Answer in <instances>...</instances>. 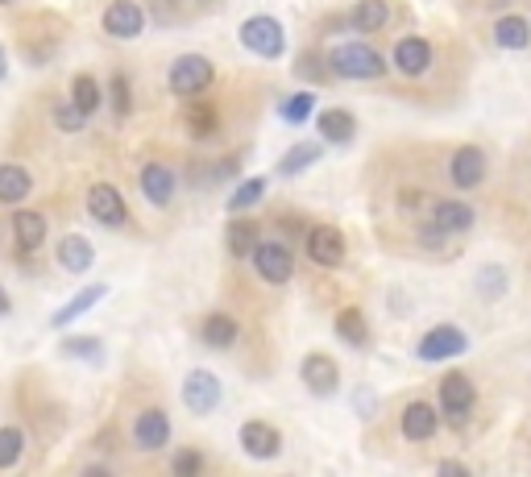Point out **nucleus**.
<instances>
[{
	"mask_svg": "<svg viewBox=\"0 0 531 477\" xmlns=\"http://www.w3.org/2000/svg\"><path fill=\"white\" fill-rule=\"evenodd\" d=\"M469 349V336L457 328V324H436L424 332V341H419L415 357L419 361H449V357H461Z\"/></svg>",
	"mask_w": 531,
	"mask_h": 477,
	"instance_id": "obj_7",
	"label": "nucleus"
},
{
	"mask_svg": "<svg viewBox=\"0 0 531 477\" xmlns=\"http://www.w3.org/2000/svg\"><path fill=\"white\" fill-rule=\"evenodd\" d=\"M478 291H482L486 299L507 295V270H502V266H482V270H478Z\"/></svg>",
	"mask_w": 531,
	"mask_h": 477,
	"instance_id": "obj_35",
	"label": "nucleus"
},
{
	"mask_svg": "<svg viewBox=\"0 0 531 477\" xmlns=\"http://www.w3.org/2000/svg\"><path fill=\"white\" fill-rule=\"evenodd\" d=\"M432 224H436L444 237L469 233L473 229V208L461 204V200H440V204H432Z\"/></svg>",
	"mask_w": 531,
	"mask_h": 477,
	"instance_id": "obj_21",
	"label": "nucleus"
},
{
	"mask_svg": "<svg viewBox=\"0 0 531 477\" xmlns=\"http://www.w3.org/2000/svg\"><path fill=\"white\" fill-rule=\"evenodd\" d=\"M54 254H59V266H63L67 274H88V270L96 266V245H92L88 237H79V233H67Z\"/></svg>",
	"mask_w": 531,
	"mask_h": 477,
	"instance_id": "obj_18",
	"label": "nucleus"
},
{
	"mask_svg": "<svg viewBox=\"0 0 531 477\" xmlns=\"http://www.w3.org/2000/svg\"><path fill=\"white\" fill-rule=\"evenodd\" d=\"M245 457L254 461H274L278 453H283V432H278L274 424H266V419H249V424H241L237 432Z\"/></svg>",
	"mask_w": 531,
	"mask_h": 477,
	"instance_id": "obj_10",
	"label": "nucleus"
},
{
	"mask_svg": "<svg viewBox=\"0 0 531 477\" xmlns=\"http://www.w3.org/2000/svg\"><path fill=\"white\" fill-rule=\"evenodd\" d=\"M436 469H440V473H465V465H461V461H440Z\"/></svg>",
	"mask_w": 531,
	"mask_h": 477,
	"instance_id": "obj_41",
	"label": "nucleus"
},
{
	"mask_svg": "<svg viewBox=\"0 0 531 477\" xmlns=\"http://www.w3.org/2000/svg\"><path fill=\"white\" fill-rule=\"evenodd\" d=\"M171 469H175V477H195V473H204V457L200 453H175V461H171Z\"/></svg>",
	"mask_w": 531,
	"mask_h": 477,
	"instance_id": "obj_39",
	"label": "nucleus"
},
{
	"mask_svg": "<svg viewBox=\"0 0 531 477\" xmlns=\"http://www.w3.org/2000/svg\"><path fill=\"white\" fill-rule=\"evenodd\" d=\"M312 112H316V92H295V96H287L283 104H278V117H283L287 125H303Z\"/></svg>",
	"mask_w": 531,
	"mask_h": 477,
	"instance_id": "obj_31",
	"label": "nucleus"
},
{
	"mask_svg": "<svg viewBox=\"0 0 531 477\" xmlns=\"http://www.w3.org/2000/svg\"><path fill=\"white\" fill-rule=\"evenodd\" d=\"M303 249H307V258H312L316 266H324V270L341 266L345 254H349L345 233L332 229V224H312V229H307V237H303Z\"/></svg>",
	"mask_w": 531,
	"mask_h": 477,
	"instance_id": "obj_6",
	"label": "nucleus"
},
{
	"mask_svg": "<svg viewBox=\"0 0 531 477\" xmlns=\"http://www.w3.org/2000/svg\"><path fill=\"white\" fill-rule=\"evenodd\" d=\"M25 457V432L21 428H0V469H13Z\"/></svg>",
	"mask_w": 531,
	"mask_h": 477,
	"instance_id": "obj_33",
	"label": "nucleus"
},
{
	"mask_svg": "<svg viewBox=\"0 0 531 477\" xmlns=\"http://www.w3.org/2000/svg\"><path fill=\"white\" fill-rule=\"evenodd\" d=\"M71 104L92 117V112L100 108V83L92 75H75V83H71Z\"/></svg>",
	"mask_w": 531,
	"mask_h": 477,
	"instance_id": "obj_32",
	"label": "nucleus"
},
{
	"mask_svg": "<svg viewBox=\"0 0 531 477\" xmlns=\"http://www.w3.org/2000/svg\"><path fill=\"white\" fill-rule=\"evenodd\" d=\"M54 125H59L63 133H79L83 125H88V112H79L75 104H54Z\"/></svg>",
	"mask_w": 531,
	"mask_h": 477,
	"instance_id": "obj_37",
	"label": "nucleus"
},
{
	"mask_svg": "<svg viewBox=\"0 0 531 477\" xmlns=\"http://www.w3.org/2000/svg\"><path fill=\"white\" fill-rule=\"evenodd\" d=\"M295 71H303L307 79H316V83H324L328 79V63H320V59H312V54H307V59L295 67Z\"/></svg>",
	"mask_w": 531,
	"mask_h": 477,
	"instance_id": "obj_40",
	"label": "nucleus"
},
{
	"mask_svg": "<svg viewBox=\"0 0 531 477\" xmlns=\"http://www.w3.org/2000/svg\"><path fill=\"white\" fill-rule=\"evenodd\" d=\"M316 125H320V137L332 142V146H349L357 137V121H353L349 108H324L316 117Z\"/></svg>",
	"mask_w": 531,
	"mask_h": 477,
	"instance_id": "obj_19",
	"label": "nucleus"
},
{
	"mask_svg": "<svg viewBox=\"0 0 531 477\" xmlns=\"http://www.w3.org/2000/svg\"><path fill=\"white\" fill-rule=\"evenodd\" d=\"M390 59H395V67H399V75H407V79H419L428 67H432V42L428 38H399L395 42V54H390Z\"/></svg>",
	"mask_w": 531,
	"mask_h": 477,
	"instance_id": "obj_17",
	"label": "nucleus"
},
{
	"mask_svg": "<svg viewBox=\"0 0 531 477\" xmlns=\"http://www.w3.org/2000/svg\"><path fill=\"white\" fill-rule=\"evenodd\" d=\"M266 200V175H254V179H241L229 195V212H249Z\"/></svg>",
	"mask_w": 531,
	"mask_h": 477,
	"instance_id": "obj_30",
	"label": "nucleus"
},
{
	"mask_svg": "<svg viewBox=\"0 0 531 477\" xmlns=\"http://www.w3.org/2000/svg\"><path fill=\"white\" fill-rule=\"evenodd\" d=\"M320 154H324L320 142H299V146H291L283 158H278V175H283V179H295V175L307 171V166H316Z\"/></svg>",
	"mask_w": 531,
	"mask_h": 477,
	"instance_id": "obj_28",
	"label": "nucleus"
},
{
	"mask_svg": "<svg viewBox=\"0 0 531 477\" xmlns=\"http://www.w3.org/2000/svg\"><path fill=\"white\" fill-rule=\"evenodd\" d=\"M63 353H67V357H83V361H100V357H104V349H100L96 336H67V341H63Z\"/></svg>",
	"mask_w": 531,
	"mask_h": 477,
	"instance_id": "obj_36",
	"label": "nucleus"
},
{
	"mask_svg": "<svg viewBox=\"0 0 531 477\" xmlns=\"http://www.w3.org/2000/svg\"><path fill=\"white\" fill-rule=\"evenodd\" d=\"M212 79H216V67H212V59H204V54H179V59L171 63V71H166L171 92L183 96V100L208 92Z\"/></svg>",
	"mask_w": 531,
	"mask_h": 477,
	"instance_id": "obj_2",
	"label": "nucleus"
},
{
	"mask_svg": "<svg viewBox=\"0 0 531 477\" xmlns=\"http://www.w3.org/2000/svg\"><path fill=\"white\" fill-rule=\"evenodd\" d=\"M249 262H254V270H258V278H266L270 287H283V283H291V274H295V254L283 245V241H258L254 245V254H249Z\"/></svg>",
	"mask_w": 531,
	"mask_h": 477,
	"instance_id": "obj_4",
	"label": "nucleus"
},
{
	"mask_svg": "<svg viewBox=\"0 0 531 477\" xmlns=\"http://www.w3.org/2000/svg\"><path fill=\"white\" fill-rule=\"evenodd\" d=\"M337 336H341L349 349H366L370 345V324H366V316H361L357 307H345V312H337Z\"/></svg>",
	"mask_w": 531,
	"mask_h": 477,
	"instance_id": "obj_29",
	"label": "nucleus"
},
{
	"mask_svg": "<svg viewBox=\"0 0 531 477\" xmlns=\"http://www.w3.org/2000/svg\"><path fill=\"white\" fill-rule=\"evenodd\" d=\"M262 241V224L258 220H249V216H237L229 220V229H225V245H229V254L233 258H249L254 254V245Z\"/></svg>",
	"mask_w": 531,
	"mask_h": 477,
	"instance_id": "obj_23",
	"label": "nucleus"
},
{
	"mask_svg": "<svg viewBox=\"0 0 531 477\" xmlns=\"http://www.w3.org/2000/svg\"><path fill=\"white\" fill-rule=\"evenodd\" d=\"M146 30V9L137 5V0H113V5L104 9V34L108 38H121V42H129V38H137Z\"/></svg>",
	"mask_w": 531,
	"mask_h": 477,
	"instance_id": "obj_12",
	"label": "nucleus"
},
{
	"mask_svg": "<svg viewBox=\"0 0 531 477\" xmlns=\"http://www.w3.org/2000/svg\"><path fill=\"white\" fill-rule=\"evenodd\" d=\"M473 403H478V386H473V378H469V374L449 370V374L440 378V411H449L453 428H461V424H465L469 411H473Z\"/></svg>",
	"mask_w": 531,
	"mask_h": 477,
	"instance_id": "obj_5",
	"label": "nucleus"
},
{
	"mask_svg": "<svg viewBox=\"0 0 531 477\" xmlns=\"http://www.w3.org/2000/svg\"><path fill=\"white\" fill-rule=\"evenodd\" d=\"M133 112V96H129V75H113V117H129Z\"/></svg>",
	"mask_w": 531,
	"mask_h": 477,
	"instance_id": "obj_38",
	"label": "nucleus"
},
{
	"mask_svg": "<svg viewBox=\"0 0 531 477\" xmlns=\"http://www.w3.org/2000/svg\"><path fill=\"white\" fill-rule=\"evenodd\" d=\"M0 5H17V0H0Z\"/></svg>",
	"mask_w": 531,
	"mask_h": 477,
	"instance_id": "obj_44",
	"label": "nucleus"
},
{
	"mask_svg": "<svg viewBox=\"0 0 531 477\" xmlns=\"http://www.w3.org/2000/svg\"><path fill=\"white\" fill-rule=\"evenodd\" d=\"M88 212L96 224H104V229H121V224L129 220V208H125V195L113 187V183H96L88 191Z\"/></svg>",
	"mask_w": 531,
	"mask_h": 477,
	"instance_id": "obj_11",
	"label": "nucleus"
},
{
	"mask_svg": "<svg viewBox=\"0 0 531 477\" xmlns=\"http://www.w3.org/2000/svg\"><path fill=\"white\" fill-rule=\"evenodd\" d=\"M13 237H17V245L25 249V254L42 249V241H46V216L34 212V208H17L13 212Z\"/></svg>",
	"mask_w": 531,
	"mask_h": 477,
	"instance_id": "obj_22",
	"label": "nucleus"
},
{
	"mask_svg": "<svg viewBox=\"0 0 531 477\" xmlns=\"http://www.w3.org/2000/svg\"><path fill=\"white\" fill-rule=\"evenodd\" d=\"M241 46L249 54H258V59H283V54H287V30H283V21H274L266 13L249 17L241 25Z\"/></svg>",
	"mask_w": 531,
	"mask_h": 477,
	"instance_id": "obj_3",
	"label": "nucleus"
},
{
	"mask_svg": "<svg viewBox=\"0 0 531 477\" xmlns=\"http://www.w3.org/2000/svg\"><path fill=\"white\" fill-rule=\"evenodd\" d=\"M137 183H142V195H146L154 208H166V204H171V200H175V187H179L175 171H171L166 162H146V166H142V179H137Z\"/></svg>",
	"mask_w": 531,
	"mask_h": 477,
	"instance_id": "obj_16",
	"label": "nucleus"
},
{
	"mask_svg": "<svg viewBox=\"0 0 531 477\" xmlns=\"http://www.w3.org/2000/svg\"><path fill=\"white\" fill-rule=\"evenodd\" d=\"M133 444L142 448V453H158V448L171 444V419H166L162 407H146L133 419Z\"/></svg>",
	"mask_w": 531,
	"mask_h": 477,
	"instance_id": "obj_13",
	"label": "nucleus"
},
{
	"mask_svg": "<svg viewBox=\"0 0 531 477\" xmlns=\"http://www.w3.org/2000/svg\"><path fill=\"white\" fill-rule=\"evenodd\" d=\"M104 295H108V287H104V283H92V287H83L79 295H71V299H67L63 307H59V312L50 316V328H67L71 320L88 316V312H92V307H96V303H100Z\"/></svg>",
	"mask_w": 531,
	"mask_h": 477,
	"instance_id": "obj_20",
	"label": "nucleus"
},
{
	"mask_svg": "<svg viewBox=\"0 0 531 477\" xmlns=\"http://www.w3.org/2000/svg\"><path fill=\"white\" fill-rule=\"evenodd\" d=\"M30 191H34V179H30V171H25V166H17V162L0 166V204H13L17 208Z\"/></svg>",
	"mask_w": 531,
	"mask_h": 477,
	"instance_id": "obj_25",
	"label": "nucleus"
},
{
	"mask_svg": "<svg viewBox=\"0 0 531 477\" xmlns=\"http://www.w3.org/2000/svg\"><path fill=\"white\" fill-rule=\"evenodd\" d=\"M449 179H453V187H461V191H473L482 179H486V154L478 150V146H461V150H453V158H449Z\"/></svg>",
	"mask_w": 531,
	"mask_h": 477,
	"instance_id": "obj_15",
	"label": "nucleus"
},
{
	"mask_svg": "<svg viewBox=\"0 0 531 477\" xmlns=\"http://www.w3.org/2000/svg\"><path fill=\"white\" fill-rule=\"evenodd\" d=\"M324 63H328V75H337V79H382L386 75V59L366 38L328 46Z\"/></svg>",
	"mask_w": 531,
	"mask_h": 477,
	"instance_id": "obj_1",
	"label": "nucleus"
},
{
	"mask_svg": "<svg viewBox=\"0 0 531 477\" xmlns=\"http://www.w3.org/2000/svg\"><path fill=\"white\" fill-rule=\"evenodd\" d=\"M220 395H225V390H220V378L212 370H191L183 378V407L191 415H212L220 407Z\"/></svg>",
	"mask_w": 531,
	"mask_h": 477,
	"instance_id": "obj_8",
	"label": "nucleus"
},
{
	"mask_svg": "<svg viewBox=\"0 0 531 477\" xmlns=\"http://www.w3.org/2000/svg\"><path fill=\"white\" fill-rule=\"evenodd\" d=\"M436 428H440V415H436V407H432V403L415 399V403H407V407H403V419H399L403 440L424 444V440H432V436H436Z\"/></svg>",
	"mask_w": 531,
	"mask_h": 477,
	"instance_id": "obj_14",
	"label": "nucleus"
},
{
	"mask_svg": "<svg viewBox=\"0 0 531 477\" xmlns=\"http://www.w3.org/2000/svg\"><path fill=\"white\" fill-rule=\"evenodd\" d=\"M187 129H191L195 137H212V133L220 129L216 108H212V104H191V108H187Z\"/></svg>",
	"mask_w": 531,
	"mask_h": 477,
	"instance_id": "obj_34",
	"label": "nucleus"
},
{
	"mask_svg": "<svg viewBox=\"0 0 531 477\" xmlns=\"http://www.w3.org/2000/svg\"><path fill=\"white\" fill-rule=\"evenodd\" d=\"M386 21H390L386 0H361V5H353V13H349V25L357 34H378Z\"/></svg>",
	"mask_w": 531,
	"mask_h": 477,
	"instance_id": "obj_27",
	"label": "nucleus"
},
{
	"mask_svg": "<svg viewBox=\"0 0 531 477\" xmlns=\"http://www.w3.org/2000/svg\"><path fill=\"white\" fill-rule=\"evenodd\" d=\"M299 378L316 399H328V395H337V386H341V366L328 353H307L299 366Z\"/></svg>",
	"mask_w": 531,
	"mask_h": 477,
	"instance_id": "obj_9",
	"label": "nucleus"
},
{
	"mask_svg": "<svg viewBox=\"0 0 531 477\" xmlns=\"http://www.w3.org/2000/svg\"><path fill=\"white\" fill-rule=\"evenodd\" d=\"M494 42L502 50H527L531 46V25L519 17V13H507L494 21Z\"/></svg>",
	"mask_w": 531,
	"mask_h": 477,
	"instance_id": "obj_26",
	"label": "nucleus"
},
{
	"mask_svg": "<svg viewBox=\"0 0 531 477\" xmlns=\"http://www.w3.org/2000/svg\"><path fill=\"white\" fill-rule=\"evenodd\" d=\"M9 79V54H5V46H0V83Z\"/></svg>",
	"mask_w": 531,
	"mask_h": 477,
	"instance_id": "obj_43",
	"label": "nucleus"
},
{
	"mask_svg": "<svg viewBox=\"0 0 531 477\" xmlns=\"http://www.w3.org/2000/svg\"><path fill=\"white\" fill-rule=\"evenodd\" d=\"M9 312H13V299H9L5 287H0V316H9Z\"/></svg>",
	"mask_w": 531,
	"mask_h": 477,
	"instance_id": "obj_42",
	"label": "nucleus"
},
{
	"mask_svg": "<svg viewBox=\"0 0 531 477\" xmlns=\"http://www.w3.org/2000/svg\"><path fill=\"white\" fill-rule=\"evenodd\" d=\"M237 336H241V328H237V320L225 316V312H212V316L200 324V341H204L208 349H233Z\"/></svg>",
	"mask_w": 531,
	"mask_h": 477,
	"instance_id": "obj_24",
	"label": "nucleus"
}]
</instances>
